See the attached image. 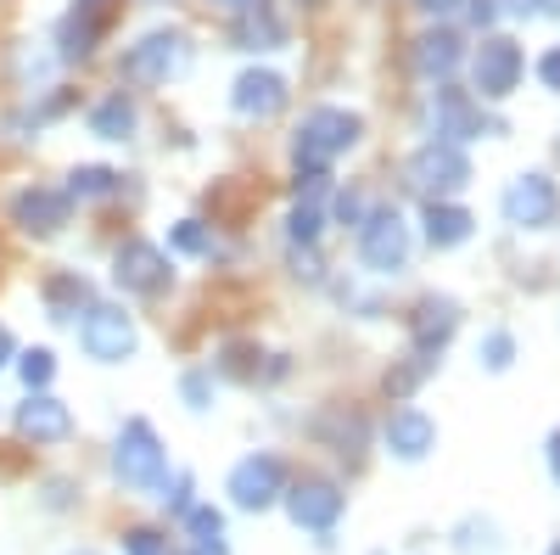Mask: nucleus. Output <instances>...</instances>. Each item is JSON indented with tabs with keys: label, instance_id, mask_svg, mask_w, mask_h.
Segmentation results:
<instances>
[{
	"label": "nucleus",
	"instance_id": "obj_20",
	"mask_svg": "<svg viewBox=\"0 0 560 555\" xmlns=\"http://www.w3.org/2000/svg\"><path fill=\"white\" fill-rule=\"evenodd\" d=\"M90 135H96V141H129L135 135V102L124 90H113V96H102L90 107Z\"/></svg>",
	"mask_w": 560,
	"mask_h": 555
},
{
	"label": "nucleus",
	"instance_id": "obj_28",
	"mask_svg": "<svg viewBox=\"0 0 560 555\" xmlns=\"http://www.w3.org/2000/svg\"><path fill=\"white\" fill-rule=\"evenodd\" d=\"M477 359L488 370H510V359H516V337H510V332H488L482 348H477Z\"/></svg>",
	"mask_w": 560,
	"mask_h": 555
},
{
	"label": "nucleus",
	"instance_id": "obj_6",
	"mask_svg": "<svg viewBox=\"0 0 560 555\" xmlns=\"http://www.w3.org/2000/svg\"><path fill=\"white\" fill-rule=\"evenodd\" d=\"M79 343L96 365H124L135 354V320L118 303H90L79 320Z\"/></svg>",
	"mask_w": 560,
	"mask_h": 555
},
{
	"label": "nucleus",
	"instance_id": "obj_42",
	"mask_svg": "<svg viewBox=\"0 0 560 555\" xmlns=\"http://www.w3.org/2000/svg\"><path fill=\"white\" fill-rule=\"evenodd\" d=\"M213 7H224V12H247L253 0H213Z\"/></svg>",
	"mask_w": 560,
	"mask_h": 555
},
{
	"label": "nucleus",
	"instance_id": "obj_43",
	"mask_svg": "<svg viewBox=\"0 0 560 555\" xmlns=\"http://www.w3.org/2000/svg\"><path fill=\"white\" fill-rule=\"evenodd\" d=\"M68 555H96V550H68Z\"/></svg>",
	"mask_w": 560,
	"mask_h": 555
},
{
	"label": "nucleus",
	"instance_id": "obj_1",
	"mask_svg": "<svg viewBox=\"0 0 560 555\" xmlns=\"http://www.w3.org/2000/svg\"><path fill=\"white\" fill-rule=\"evenodd\" d=\"M359 135H364V118L359 113H348V107H314L298 124V135H292V158H298L303 174H319L337 152L359 147Z\"/></svg>",
	"mask_w": 560,
	"mask_h": 555
},
{
	"label": "nucleus",
	"instance_id": "obj_10",
	"mask_svg": "<svg viewBox=\"0 0 560 555\" xmlns=\"http://www.w3.org/2000/svg\"><path fill=\"white\" fill-rule=\"evenodd\" d=\"M471 79L488 102H504L510 90L522 84V45L516 39H504V34H488L477 45V57H471Z\"/></svg>",
	"mask_w": 560,
	"mask_h": 555
},
{
	"label": "nucleus",
	"instance_id": "obj_34",
	"mask_svg": "<svg viewBox=\"0 0 560 555\" xmlns=\"http://www.w3.org/2000/svg\"><path fill=\"white\" fill-rule=\"evenodd\" d=\"M287 230H292V242H314V236H319V213H314V208L303 203V208H292Z\"/></svg>",
	"mask_w": 560,
	"mask_h": 555
},
{
	"label": "nucleus",
	"instance_id": "obj_41",
	"mask_svg": "<svg viewBox=\"0 0 560 555\" xmlns=\"http://www.w3.org/2000/svg\"><path fill=\"white\" fill-rule=\"evenodd\" d=\"M12 354H18V348H12V332L0 326V365H12Z\"/></svg>",
	"mask_w": 560,
	"mask_h": 555
},
{
	"label": "nucleus",
	"instance_id": "obj_22",
	"mask_svg": "<svg viewBox=\"0 0 560 555\" xmlns=\"http://www.w3.org/2000/svg\"><path fill=\"white\" fill-rule=\"evenodd\" d=\"M45 309H51V320H73L79 309H90V281L73 269L51 275V281H45Z\"/></svg>",
	"mask_w": 560,
	"mask_h": 555
},
{
	"label": "nucleus",
	"instance_id": "obj_26",
	"mask_svg": "<svg viewBox=\"0 0 560 555\" xmlns=\"http://www.w3.org/2000/svg\"><path fill=\"white\" fill-rule=\"evenodd\" d=\"M18 377H23L28 393H45V388H51V377H57V354H51V348H28V354H18Z\"/></svg>",
	"mask_w": 560,
	"mask_h": 555
},
{
	"label": "nucleus",
	"instance_id": "obj_9",
	"mask_svg": "<svg viewBox=\"0 0 560 555\" xmlns=\"http://www.w3.org/2000/svg\"><path fill=\"white\" fill-rule=\"evenodd\" d=\"M504 219L516 230H544L560 219V192L549 174H516L504 185Z\"/></svg>",
	"mask_w": 560,
	"mask_h": 555
},
{
	"label": "nucleus",
	"instance_id": "obj_15",
	"mask_svg": "<svg viewBox=\"0 0 560 555\" xmlns=\"http://www.w3.org/2000/svg\"><path fill=\"white\" fill-rule=\"evenodd\" d=\"M287 79L280 73H269V68H247L242 79H236V90H230V107H236L242 118H275L280 107H287Z\"/></svg>",
	"mask_w": 560,
	"mask_h": 555
},
{
	"label": "nucleus",
	"instance_id": "obj_16",
	"mask_svg": "<svg viewBox=\"0 0 560 555\" xmlns=\"http://www.w3.org/2000/svg\"><path fill=\"white\" fill-rule=\"evenodd\" d=\"M18 432L28 443H62L73 432V415L57 393H28V404H18Z\"/></svg>",
	"mask_w": 560,
	"mask_h": 555
},
{
	"label": "nucleus",
	"instance_id": "obj_2",
	"mask_svg": "<svg viewBox=\"0 0 560 555\" xmlns=\"http://www.w3.org/2000/svg\"><path fill=\"white\" fill-rule=\"evenodd\" d=\"M113 477H118L124 488H135V494H152V488L168 477V454H163L152 421H140V415H135V421L118 427V443H113Z\"/></svg>",
	"mask_w": 560,
	"mask_h": 555
},
{
	"label": "nucleus",
	"instance_id": "obj_5",
	"mask_svg": "<svg viewBox=\"0 0 560 555\" xmlns=\"http://www.w3.org/2000/svg\"><path fill=\"white\" fill-rule=\"evenodd\" d=\"M113 281H118L124 292H135V298H163V292H168V281H174L168 253H163L158 242L129 236V242L113 253Z\"/></svg>",
	"mask_w": 560,
	"mask_h": 555
},
{
	"label": "nucleus",
	"instance_id": "obj_30",
	"mask_svg": "<svg viewBox=\"0 0 560 555\" xmlns=\"http://www.w3.org/2000/svg\"><path fill=\"white\" fill-rule=\"evenodd\" d=\"M179 393H185V404H191V409H208L213 404V370H185Z\"/></svg>",
	"mask_w": 560,
	"mask_h": 555
},
{
	"label": "nucleus",
	"instance_id": "obj_19",
	"mask_svg": "<svg viewBox=\"0 0 560 555\" xmlns=\"http://www.w3.org/2000/svg\"><path fill=\"white\" fill-rule=\"evenodd\" d=\"M471 208H459V203H443V197H432L427 203V242L432 247H459L465 236H471Z\"/></svg>",
	"mask_w": 560,
	"mask_h": 555
},
{
	"label": "nucleus",
	"instance_id": "obj_8",
	"mask_svg": "<svg viewBox=\"0 0 560 555\" xmlns=\"http://www.w3.org/2000/svg\"><path fill=\"white\" fill-rule=\"evenodd\" d=\"M12 224L23 230V236H62L68 219H73V197L57 192V185H23V192L12 197Z\"/></svg>",
	"mask_w": 560,
	"mask_h": 555
},
{
	"label": "nucleus",
	"instance_id": "obj_11",
	"mask_svg": "<svg viewBox=\"0 0 560 555\" xmlns=\"http://www.w3.org/2000/svg\"><path fill=\"white\" fill-rule=\"evenodd\" d=\"M280 494H287V466H280L275 454L236 460V472H230V499H236L242 511H269Z\"/></svg>",
	"mask_w": 560,
	"mask_h": 555
},
{
	"label": "nucleus",
	"instance_id": "obj_36",
	"mask_svg": "<svg viewBox=\"0 0 560 555\" xmlns=\"http://www.w3.org/2000/svg\"><path fill=\"white\" fill-rule=\"evenodd\" d=\"M538 79H544L549 90H560V45H555V51H544V62H538Z\"/></svg>",
	"mask_w": 560,
	"mask_h": 555
},
{
	"label": "nucleus",
	"instance_id": "obj_21",
	"mask_svg": "<svg viewBox=\"0 0 560 555\" xmlns=\"http://www.w3.org/2000/svg\"><path fill=\"white\" fill-rule=\"evenodd\" d=\"M242 18V28H236V39L247 45V51H280V45H287V23H280L264 0H253L247 12H236Z\"/></svg>",
	"mask_w": 560,
	"mask_h": 555
},
{
	"label": "nucleus",
	"instance_id": "obj_32",
	"mask_svg": "<svg viewBox=\"0 0 560 555\" xmlns=\"http://www.w3.org/2000/svg\"><path fill=\"white\" fill-rule=\"evenodd\" d=\"M427 370H432V359H415V365H404V370H387V393H398V398H404L420 377H427Z\"/></svg>",
	"mask_w": 560,
	"mask_h": 555
},
{
	"label": "nucleus",
	"instance_id": "obj_7",
	"mask_svg": "<svg viewBox=\"0 0 560 555\" xmlns=\"http://www.w3.org/2000/svg\"><path fill=\"white\" fill-rule=\"evenodd\" d=\"M359 258H364V269H376V275H398L409 264V224L398 219V208L364 213V224H359Z\"/></svg>",
	"mask_w": 560,
	"mask_h": 555
},
{
	"label": "nucleus",
	"instance_id": "obj_14",
	"mask_svg": "<svg viewBox=\"0 0 560 555\" xmlns=\"http://www.w3.org/2000/svg\"><path fill=\"white\" fill-rule=\"evenodd\" d=\"M432 129H438V141H448V147L482 135L477 102L465 96V90H454V84H438V90H432Z\"/></svg>",
	"mask_w": 560,
	"mask_h": 555
},
{
	"label": "nucleus",
	"instance_id": "obj_35",
	"mask_svg": "<svg viewBox=\"0 0 560 555\" xmlns=\"http://www.w3.org/2000/svg\"><path fill=\"white\" fill-rule=\"evenodd\" d=\"M364 213H370V208H364L359 192H342V197H337V219H342V224H364Z\"/></svg>",
	"mask_w": 560,
	"mask_h": 555
},
{
	"label": "nucleus",
	"instance_id": "obj_44",
	"mask_svg": "<svg viewBox=\"0 0 560 555\" xmlns=\"http://www.w3.org/2000/svg\"><path fill=\"white\" fill-rule=\"evenodd\" d=\"M549 555H560V550H549Z\"/></svg>",
	"mask_w": 560,
	"mask_h": 555
},
{
	"label": "nucleus",
	"instance_id": "obj_23",
	"mask_svg": "<svg viewBox=\"0 0 560 555\" xmlns=\"http://www.w3.org/2000/svg\"><path fill=\"white\" fill-rule=\"evenodd\" d=\"M118 180H124V174H113V169H102V163H79V169L68 174V197H73V203H102V197L118 192Z\"/></svg>",
	"mask_w": 560,
	"mask_h": 555
},
{
	"label": "nucleus",
	"instance_id": "obj_3",
	"mask_svg": "<svg viewBox=\"0 0 560 555\" xmlns=\"http://www.w3.org/2000/svg\"><path fill=\"white\" fill-rule=\"evenodd\" d=\"M404 174H409L415 192L432 203V197H454V192L471 185V158H465L459 147H448V141H427V147L409 152Z\"/></svg>",
	"mask_w": 560,
	"mask_h": 555
},
{
	"label": "nucleus",
	"instance_id": "obj_40",
	"mask_svg": "<svg viewBox=\"0 0 560 555\" xmlns=\"http://www.w3.org/2000/svg\"><path fill=\"white\" fill-rule=\"evenodd\" d=\"M549 477H555V483H560V427H555V432H549Z\"/></svg>",
	"mask_w": 560,
	"mask_h": 555
},
{
	"label": "nucleus",
	"instance_id": "obj_24",
	"mask_svg": "<svg viewBox=\"0 0 560 555\" xmlns=\"http://www.w3.org/2000/svg\"><path fill=\"white\" fill-rule=\"evenodd\" d=\"M96 34H102V18L79 7V12L62 23V62H84L90 51H96Z\"/></svg>",
	"mask_w": 560,
	"mask_h": 555
},
{
	"label": "nucleus",
	"instance_id": "obj_12",
	"mask_svg": "<svg viewBox=\"0 0 560 555\" xmlns=\"http://www.w3.org/2000/svg\"><path fill=\"white\" fill-rule=\"evenodd\" d=\"M280 499H287V517L298 528H308V533H331L337 517H342V488L325 483V477H303L298 488H287Z\"/></svg>",
	"mask_w": 560,
	"mask_h": 555
},
{
	"label": "nucleus",
	"instance_id": "obj_27",
	"mask_svg": "<svg viewBox=\"0 0 560 555\" xmlns=\"http://www.w3.org/2000/svg\"><path fill=\"white\" fill-rule=\"evenodd\" d=\"M168 242H174V253H191V258L213 253V236H208V224H202V219H179Z\"/></svg>",
	"mask_w": 560,
	"mask_h": 555
},
{
	"label": "nucleus",
	"instance_id": "obj_33",
	"mask_svg": "<svg viewBox=\"0 0 560 555\" xmlns=\"http://www.w3.org/2000/svg\"><path fill=\"white\" fill-rule=\"evenodd\" d=\"M224 370H230V377H242V382H247V377H258L253 348H247V343H230V348H224Z\"/></svg>",
	"mask_w": 560,
	"mask_h": 555
},
{
	"label": "nucleus",
	"instance_id": "obj_4",
	"mask_svg": "<svg viewBox=\"0 0 560 555\" xmlns=\"http://www.w3.org/2000/svg\"><path fill=\"white\" fill-rule=\"evenodd\" d=\"M185 62H191V45H185V34H174V28L140 34L124 51V73L140 79V84H168L174 73H185Z\"/></svg>",
	"mask_w": 560,
	"mask_h": 555
},
{
	"label": "nucleus",
	"instance_id": "obj_18",
	"mask_svg": "<svg viewBox=\"0 0 560 555\" xmlns=\"http://www.w3.org/2000/svg\"><path fill=\"white\" fill-rule=\"evenodd\" d=\"M459 62H465V45H459L454 28H432V34L415 39V73H420V79L448 84V73H454Z\"/></svg>",
	"mask_w": 560,
	"mask_h": 555
},
{
	"label": "nucleus",
	"instance_id": "obj_31",
	"mask_svg": "<svg viewBox=\"0 0 560 555\" xmlns=\"http://www.w3.org/2000/svg\"><path fill=\"white\" fill-rule=\"evenodd\" d=\"M124 555H168V539L152 528H129L124 533Z\"/></svg>",
	"mask_w": 560,
	"mask_h": 555
},
{
	"label": "nucleus",
	"instance_id": "obj_13",
	"mask_svg": "<svg viewBox=\"0 0 560 555\" xmlns=\"http://www.w3.org/2000/svg\"><path fill=\"white\" fill-rule=\"evenodd\" d=\"M459 332V303L454 298H420L415 314H409V337H415V354L420 359H432L454 343Z\"/></svg>",
	"mask_w": 560,
	"mask_h": 555
},
{
	"label": "nucleus",
	"instance_id": "obj_39",
	"mask_svg": "<svg viewBox=\"0 0 560 555\" xmlns=\"http://www.w3.org/2000/svg\"><path fill=\"white\" fill-rule=\"evenodd\" d=\"M504 7L516 12V18H538V12H544V0H504Z\"/></svg>",
	"mask_w": 560,
	"mask_h": 555
},
{
	"label": "nucleus",
	"instance_id": "obj_37",
	"mask_svg": "<svg viewBox=\"0 0 560 555\" xmlns=\"http://www.w3.org/2000/svg\"><path fill=\"white\" fill-rule=\"evenodd\" d=\"M415 7H420V12H432V18H448V12L465 7V0H415Z\"/></svg>",
	"mask_w": 560,
	"mask_h": 555
},
{
	"label": "nucleus",
	"instance_id": "obj_29",
	"mask_svg": "<svg viewBox=\"0 0 560 555\" xmlns=\"http://www.w3.org/2000/svg\"><path fill=\"white\" fill-rule=\"evenodd\" d=\"M158 499H163L168 517H185V511H191V472H179L174 483L163 477V483H158Z\"/></svg>",
	"mask_w": 560,
	"mask_h": 555
},
{
	"label": "nucleus",
	"instance_id": "obj_38",
	"mask_svg": "<svg viewBox=\"0 0 560 555\" xmlns=\"http://www.w3.org/2000/svg\"><path fill=\"white\" fill-rule=\"evenodd\" d=\"M493 18H499V7H493V0H471V23H477V28H488Z\"/></svg>",
	"mask_w": 560,
	"mask_h": 555
},
{
	"label": "nucleus",
	"instance_id": "obj_17",
	"mask_svg": "<svg viewBox=\"0 0 560 555\" xmlns=\"http://www.w3.org/2000/svg\"><path fill=\"white\" fill-rule=\"evenodd\" d=\"M382 438H387V454H398V460H427L438 449V427L427 409H393Z\"/></svg>",
	"mask_w": 560,
	"mask_h": 555
},
{
	"label": "nucleus",
	"instance_id": "obj_25",
	"mask_svg": "<svg viewBox=\"0 0 560 555\" xmlns=\"http://www.w3.org/2000/svg\"><path fill=\"white\" fill-rule=\"evenodd\" d=\"M185 533H191L197 555H224V517L213 505H191V511H185Z\"/></svg>",
	"mask_w": 560,
	"mask_h": 555
}]
</instances>
